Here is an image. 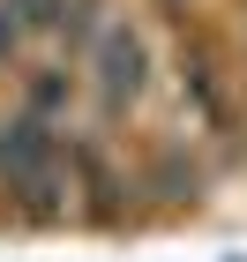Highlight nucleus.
Masks as SVG:
<instances>
[{"label":"nucleus","instance_id":"obj_1","mask_svg":"<svg viewBox=\"0 0 247 262\" xmlns=\"http://www.w3.org/2000/svg\"><path fill=\"white\" fill-rule=\"evenodd\" d=\"M0 172H8V187H30L53 172V135H45L38 113H23V120L0 127Z\"/></svg>","mask_w":247,"mask_h":262},{"label":"nucleus","instance_id":"obj_2","mask_svg":"<svg viewBox=\"0 0 247 262\" xmlns=\"http://www.w3.org/2000/svg\"><path fill=\"white\" fill-rule=\"evenodd\" d=\"M98 68H105V105H127L135 90H143V45H135V30H105V53H98Z\"/></svg>","mask_w":247,"mask_h":262},{"label":"nucleus","instance_id":"obj_3","mask_svg":"<svg viewBox=\"0 0 247 262\" xmlns=\"http://www.w3.org/2000/svg\"><path fill=\"white\" fill-rule=\"evenodd\" d=\"M60 98H68V75H38V82H30V113H38V120H45Z\"/></svg>","mask_w":247,"mask_h":262},{"label":"nucleus","instance_id":"obj_4","mask_svg":"<svg viewBox=\"0 0 247 262\" xmlns=\"http://www.w3.org/2000/svg\"><path fill=\"white\" fill-rule=\"evenodd\" d=\"M15 45H23V23L8 15V8H0V60H8V53H15Z\"/></svg>","mask_w":247,"mask_h":262}]
</instances>
